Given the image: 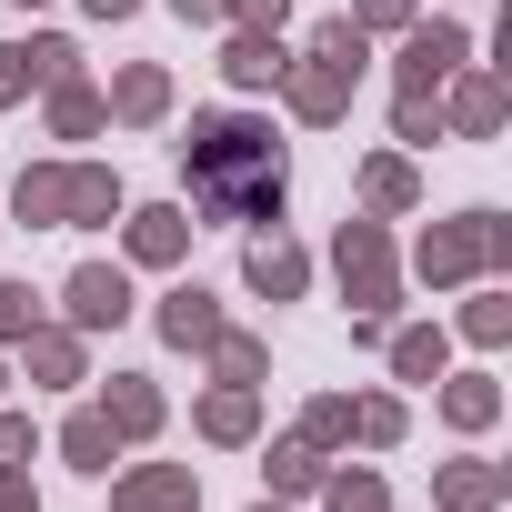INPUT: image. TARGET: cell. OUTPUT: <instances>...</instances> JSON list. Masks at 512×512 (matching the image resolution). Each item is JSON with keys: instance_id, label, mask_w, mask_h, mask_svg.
Instances as JSON below:
<instances>
[{"instance_id": "cell-36", "label": "cell", "mask_w": 512, "mask_h": 512, "mask_svg": "<svg viewBox=\"0 0 512 512\" xmlns=\"http://www.w3.org/2000/svg\"><path fill=\"white\" fill-rule=\"evenodd\" d=\"M21 452H31V412L0 402V462H21Z\"/></svg>"}, {"instance_id": "cell-28", "label": "cell", "mask_w": 512, "mask_h": 512, "mask_svg": "<svg viewBox=\"0 0 512 512\" xmlns=\"http://www.w3.org/2000/svg\"><path fill=\"white\" fill-rule=\"evenodd\" d=\"M402 422H412V412H402L392 392H372V402H352V442H372V452H392V442H402Z\"/></svg>"}, {"instance_id": "cell-13", "label": "cell", "mask_w": 512, "mask_h": 512, "mask_svg": "<svg viewBox=\"0 0 512 512\" xmlns=\"http://www.w3.org/2000/svg\"><path fill=\"white\" fill-rule=\"evenodd\" d=\"M502 492H512L502 462H442L432 472V512H502Z\"/></svg>"}, {"instance_id": "cell-3", "label": "cell", "mask_w": 512, "mask_h": 512, "mask_svg": "<svg viewBox=\"0 0 512 512\" xmlns=\"http://www.w3.org/2000/svg\"><path fill=\"white\" fill-rule=\"evenodd\" d=\"M111 211H121V171L111 161H31L11 181V221H31V231H91Z\"/></svg>"}, {"instance_id": "cell-24", "label": "cell", "mask_w": 512, "mask_h": 512, "mask_svg": "<svg viewBox=\"0 0 512 512\" xmlns=\"http://www.w3.org/2000/svg\"><path fill=\"white\" fill-rule=\"evenodd\" d=\"M262 472H272V492H282V502H302V492H322V472H332V462L292 432V442H272V462H262Z\"/></svg>"}, {"instance_id": "cell-25", "label": "cell", "mask_w": 512, "mask_h": 512, "mask_svg": "<svg viewBox=\"0 0 512 512\" xmlns=\"http://www.w3.org/2000/svg\"><path fill=\"white\" fill-rule=\"evenodd\" d=\"M382 352H392V372H402V382H442V362H452V342H442V332H382Z\"/></svg>"}, {"instance_id": "cell-39", "label": "cell", "mask_w": 512, "mask_h": 512, "mask_svg": "<svg viewBox=\"0 0 512 512\" xmlns=\"http://www.w3.org/2000/svg\"><path fill=\"white\" fill-rule=\"evenodd\" d=\"M251 512H282V502H251Z\"/></svg>"}, {"instance_id": "cell-29", "label": "cell", "mask_w": 512, "mask_h": 512, "mask_svg": "<svg viewBox=\"0 0 512 512\" xmlns=\"http://www.w3.org/2000/svg\"><path fill=\"white\" fill-rule=\"evenodd\" d=\"M462 342H482V352H502V342H512V302H502V292H482V302H462Z\"/></svg>"}, {"instance_id": "cell-1", "label": "cell", "mask_w": 512, "mask_h": 512, "mask_svg": "<svg viewBox=\"0 0 512 512\" xmlns=\"http://www.w3.org/2000/svg\"><path fill=\"white\" fill-rule=\"evenodd\" d=\"M181 171H191V201H201V221H231V231H251V221H282V191H292L272 121H251V111H191Z\"/></svg>"}, {"instance_id": "cell-10", "label": "cell", "mask_w": 512, "mask_h": 512, "mask_svg": "<svg viewBox=\"0 0 512 512\" xmlns=\"http://www.w3.org/2000/svg\"><path fill=\"white\" fill-rule=\"evenodd\" d=\"M502 111H512V101H502V81H492V71H452V81H442V131L492 141V131H502Z\"/></svg>"}, {"instance_id": "cell-27", "label": "cell", "mask_w": 512, "mask_h": 512, "mask_svg": "<svg viewBox=\"0 0 512 512\" xmlns=\"http://www.w3.org/2000/svg\"><path fill=\"white\" fill-rule=\"evenodd\" d=\"M322 512H392L382 472H322Z\"/></svg>"}, {"instance_id": "cell-14", "label": "cell", "mask_w": 512, "mask_h": 512, "mask_svg": "<svg viewBox=\"0 0 512 512\" xmlns=\"http://www.w3.org/2000/svg\"><path fill=\"white\" fill-rule=\"evenodd\" d=\"M282 61H292L282 31H241V21H231V41H221V81H231V91H272Z\"/></svg>"}, {"instance_id": "cell-33", "label": "cell", "mask_w": 512, "mask_h": 512, "mask_svg": "<svg viewBox=\"0 0 512 512\" xmlns=\"http://www.w3.org/2000/svg\"><path fill=\"white\" fill-rule=\"evenodd\" d=\"M392 131L432 151V141H442V101H412V91H402V101H392Z\"/></svg>"}, {"instance_id": "cell-4", "label": "cell", "mask_w": 512, "mask_h": 512, "mask_svg": "<svg viewBox=\"0 0 512 512\" xmlns=\"http://www.w3.org/2000/svg\"><path fill=\"white\" fill-rule=\"evenodd\" d=\"M502 262H512V221H502V211H452V221H432L422 251H412L422 282H472V272H502Z\"/></svg>"}, {"instance_id": "cell-7", "label": "cell", "mask_w": 512, "mask_h": 512, "mask_svg": "<svg viewBox=\"0 0 512 512\" xmlns=\"http://www.w3.org/2000/svg\"><path fill=\"white\" fill-rule=\"evenodd\" d=\"M61 312H71V332H121L131 322V272L121 262H81L61 282Z\"/></svg>"}, {"instance_id": "cell-38", "label": "cell", "mask_w": 512, "mask_h": 512, "mask_svg": "<svg viewBox=\"0 0 512 512\" xmlns=\"http://www.w3.org/2000/svg\"><path fill=\"white\" fill-rule=\"evenodd\" d=\"M81 11H91V21H131V11H141V0H81Z\"/></svg>"}, {"instance_id": "cell-34", "label": "cell", "mask_w": 512, "mask_h": 512, "mask_svg": "<svg viewBox=\"0 0 512 512\" xmlns=\"http://www.w3.org/2000/svg\"><path fill=\"white\" fill-rule=\"evenodd\" d=\"M221 21H241V31H282L292 0H221Z\"/></svg>"}, {"instance_id": "cell-20", "label": "cell", "mask_w": 512, "mask_h": 512, "mask_svg": "<svg viewBox=\"0 0 512 512\" xmlns=\"http://www.w3.org/2000/svg\"><path fill=\"white\" fill-rule=\"evenodd\" d=\"M412 201H422V171L402 151H372L362 161V211H412Z\"/></svg>"}, {"instance_id": "cell-32", "label": "cell", "mask_w": 512, "mask_h": 512, "mask_svg": "<svg viewBox=\"0 0 512 512\" xmlns=\"http://www.w3.org/2000/svg\"><path fill=\"white\" fill-rule=\"evenodd\" d=\"M21 332H41V292L31 282H0V342H21Z\"/></svg>"}, {"instance_id": "cell-22", "label": "cell", "mask_w": 512, "mask_h": 512, "mask_svg": "<svg viewBox=\"0 0 512 512\" xmlns=\"http://www.w3.org/2000/svg\"><path fill=\"white\" fill-rule=\"evenodd\" d=\"M21 352H31V382H81V332H71V322L21 332Z\"/></svg>"}, {"instance_id": "cell-35", "label": "cell", "mask_w": 512, "mask_h": 512, "mask_svg": "<svg viewBox=\"0 0 512 512\" xmlns=\"http://www.w3.org/2000/svg\"><path fill=\"white\" fill-rule=\"evenodd\" d=\"M0 512H41V482L21 462H0Z\"/></svg>"}, {"instance_id": "cell-18", "label": "cell", "mask_w": 512, "mask_h": 512, "mask_svg": "<svg viewBox=\"0 0 512 512\" xmlns=\"http://www.w3.org/2000/svg\"><path fill=\"white\" fill-rule=\"evenodd\" d=\"M262 432V382H221L201 402V442H251Z\"/></svg>"}, {"instance_id": "cell-12", "label": "cell", "mask_w": 512, "mask_h": 512, "mask_svg": "<svg viewBox=\"0 0 512 512\" xmlns=\"http://www.w3.org/2000/svg\"><path fill=\"white\" fill-rule=\"evenodd\" d=\"M241 282L262 292V302H302V282H312V251L272 231V241H251V251H241Z\"/></svg>"}, {"instance_id": "cell-9", "label": "cell", "mask_w": 512, "mask_h": 512, "mask_svg": "<svg viewBox=\"0 0 512 512\" xmlns=\"http://www.w3.org/2000/svg\"><path fill=\"white\" fill-rule=\"evenodd\" d=\"M121 251H131L141 272H171L181 251H191V211H181V201H141L131 231H121Z\"/></svg>"}, {"instance_id": "cell-11", "label": "cell", "mask_w": 512, "mask_h": 512, "mask_svg": "<svg viewBox=\"0 0 512 512\" xmlns=\"http://www.w3.org/2000/svg\"><path fill=\"white\" fill-rule=\"evenodd\" d=\"M61 71H81V51H71V41H51V31H41V41H0V111H11L31 81L51 91Z\"/></svg>"}, {"instance_id": "cell-21", "label": "cell", "mask_w": 512, "mask_h": 512, "mask_svg": "<svg viewBox=\"0 0 512 512\" xmlns=\"http://www.w3.org/2000/svg\"><path fill=\"white\" fill-rule=\"evenodd\" d=\"M61 462H71V472H111V462H121V432L101 422V402L61 422Z\"/></svg>"}, {"instance_id": "cell-26", "label": "cell", "mask_w": 512, "mask_h": 512, "mask_svg": "<svg viewBox=\"0 0 512 512\" xmlns=\"http://www.w3.org/2000/svg\"><path fill=\"white\" fill-rule=\"evenodd\" d=\"M211 362H221V382H262V372H272V342L221 322V332H211Z\"/></svg>"}, {"instance_id": "cell-23", "label": "cell", "mask_w": 512, "mask_h": 512, "mask_svg": "<svg viewBox=\"0 0 512 512\" xmlns=\"http://www.w3.org/2000/svg\"><path fill=\"white\" fill-rule=\"evenodd\" d=\"M492 412H502V382H492V372L442 382V422H452V432H492Z\"/></svg>"}, {"instance_id": "cell-40", "label": "cell", "mask_w": 512, "mask_h": 512, "mask_svg": "<svg viewBox=\"0 0 512 512\" xmlns=\"http://www.w3.org/2000/svg\"><path fill=\"white\" fill-rule=\"evenodd\" d=\"M21 11H41V0H21Z\"/></svg>"}, {"instance_id": "cell-30", "label": "cell", "mask_w": 512, "mask_h": 512, "mask_svg": "<svg viewBox=\"0 0 512 512\" xmlns=\"http://www.w3.org/2000/svg\"><path fill=\"white\" fill-rule=\"evenodd\" d=\"M302 442H312V452H332V442H352V392H322V402L302 412Z\"/></svg>"}, {"instance_id": "cell-37", "label": "cell", "mask_w": 512, "mask_h": 512, "mask_svg": "<svg viewBox=\"0 0 512 512\" xmlns=\"http://www.w3.org/2000/svg\"><path fill=\"white\" fill-rule=\"evenodd\" d=\"M171 21H191V31H211V21H221V0H171Z\"/></svg>"}, {"instance_id": "cell-15", "label": "cell", "mask_w": 512, "mask_h": 512, "mask_svg": "<svg viewBox=\"0 0 512 512\" xmlns=\"http://www.w3.org/2000/svg\"><path fill=\"white\" fill-rule=\"evenodd\" d=\"M151 322H161V342H171V352H211V332H221V302H211L201 282H181V292H161V312H151Z\"/></svg>"}, {"instance_id": "cell-2", "label": "cell", "mask_w": 512, "mask_h": 512, "mask_svg": "<svg viewBox=\"0 0 512 512\" xmlns=\"http://www.w3.org/2000/svg\"><path fill=\"white\" fill-rule=\"evenodd\" d=\"M362 61H372V31H352V21H322L312 31V51L302 61H282V101H292V121H312V131H332L342 111H352V91H362Z\"/></svg>"}, {"instance_id": "cell-5", "label": "cell", "mask_w": 512, "mask_h": 512, "mask_svg": "<svg viewBox=\"0 0 512 512\" xmlns=\"http://www.w3.org/2000/svg\"><path fill=\"white\" fill-rule=\"evenodd\" d=\"M332 272H342V302H352V312L392 322V302H402V251H392V221H382V211H372V221H342Z\"/></svg>"}, {"instance_id": "cell-6", "label": "cell", "mask_w": 512, "mask_h": 512, "mask_svg": "<svg viewBox=\"0 0 512 512\" xmlns=\"http://www.w3.org/2000/svg\"><path fill=\"white\" fill-rule=\"evenodd\" d=\"M462 61H472V31H462V21H412V31H402V91H412V101H432Z\"/></svg>"}, {"instance_id": "cell-8", "label": "cell", "mask_w": 512, "mask_h": 512, "mask_svg": "<svg viewBox=\"0 0 512 512\" xmlns=\"http://www.w3.org/2000/svg\"><path fill=\"white\" fill-rule=\"evenodd\" d=\"M111 512H201V482H191V462H141L111 482Z\"/></svg>"}, {"instance_id": "cell-17", "label": "cell", "mask_w": 512, "mask_h": 512, "mask_svg": "<svg viewBox=\"0 0 512 512\" xmlns=\"http://www.w3.org/2000/svg\"><path fill=\"white\" fill-rule=\"evenodd\" d=\"M101 422H111L121 442H151V432H161V392H151L141 372H111V392H101Z\"/></svg>"}, {"instance_id": "cell-19", "label": "cell", "mask_w": 512, "mask_h": 512, "mask_svg": "<svg viewBox=\"0 0 512 512\" xmlns=\"http://www.w3.org/2000/svg\"><path fill=\"white\" fill-rule=\"evenodd\" d=\"M101 121H111V101H101L81 71H61V81H51V141H91Z\"/></svg>"}, {"instance_id": "cell-16", "label": "cell", "mask_w": 512, "mask_h": 512, "mask_svg": "<svg viewBox=\"0 0 512 512\" xmlns=\"http://www.w3.org/2000/svg\"><path fill=\"white\" fill-rule=\"evenodd\" d=\"M101 101H111V121H131V131H151V121L171 111V71H161V61H131V71H121V81H111Z\"/></svg>"}, {"instance_id": "cell-31", "label": "cell", "mask_w": 512, "mask_h": 512, "mask_svg": "<svg viewBox=\"0 0 512 512\" xmlns=\"http://www.w3.org/2000/svg\"><path fill=\"white\" fill-rule=\"evenodd\" d=\"M342 21H352V31H412V21H422V0H352Z\"/></svg>"}]
</instances>
